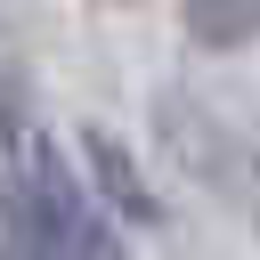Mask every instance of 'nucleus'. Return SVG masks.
<instances>
[{
    "instance_id": "obj_1",
    "label": "nucleus",
    "mask_w": 260,
    "mask_h": 260,
    "mask_svg": "<svg viewBox=\"0 0 260 260\" xmlns=\"http://www.w3.org/2000/svg\"><path fill=\"white\" fill-rule=\"evenodd\" d=\"M81 154L98 162V179H106V203L114 211H130V219H154V195H146V179H138V162L106 138V130H81Z\"/></svg>"
}]
</instances>
